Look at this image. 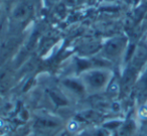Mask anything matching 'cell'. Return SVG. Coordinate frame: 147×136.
<instances>
[{
    "mask_svg": "<svg viewBox=\"0 0 147 136\" xmlns=\"http://www.w3.org/2000/svg\"><path fill=\"white\" fill-rule=\"evenodd\" d=\"M122 123H123V120H110V121H107L106 123L103 124L102 127L110 132H115L120 127V125Z\"/></svg>",
    "mask_w": 147,
    "mask_h": 136,
    "instance_id": "cell-6",
    "label": "cell"
},
{
    "mask_svg": "<svg viewBox=\"0 0 147 136\" xmlns=\"http://www.w3.org/2000/svg\"><path fill=\"white\" fill-rule=\"evenodd\" d=\"M136 132V123L134 120L129 119L123 121L120 127L114 132L115 136H133Z\"/></svg>",
    "mask_w": 147,
    "mask_h": 136,
    "instance_id": "cell-5",
    "label": "cell"
},
{
    "mask_svg": "<svg viewBox=\"0 0 147 136\" xmlns=\"http://www.w3.org/2000/svg\"><path fill=\"white\" fill-rule=\"evenodd\" d=\"M63 85L65 89H67L69 92H71L73 94H76V95H82L87 91L86 87H85V85L83 84L82 80L80 78L79 79H76V78L65 79L63 81Z\"/></svg>",
    "mask_w": 147,
    "mask_h": 136,
    "instance_id": "cell-4",
    "label": "cell"
},
{
    "mask_svg": "<svg viewBox=\"0 0 147 136\" xmlns=\"http://www.w3.org/2000/svg\"><path fill=\"white\" fill-rule=\"evenodd\" d=\"M113 73L108 68H91L80 74V79L89 92H100L110 84Z\"/></svg>",
    "mask_w": 147,
    "mask_h": 136,
    "instance_id": "cell-1",
    "label": "cell"
},
{
    "mask_svg": "<svg viewBox=\"0 0 147 136\" xmlns=\"http://www.w3.org/2000/svg\"><path fill=\"white\" fill-rule=\"evenodd\" d=\"M37 125H38L39 127H53V126L57 125V124H55V122L51 121V120H38Z\"/></svg>",
    "mask_w": 147,
    "mask_h": 136,
    "instance_id": "cell-7",
    "label": "cell"
},
{
    "mask_svg": "<svg viewBox=\"0 0 147 136\" xmlns=\"http://www.w3.org/2000/svg\"><path fill=\"white\" fill-rule=\"evenodd\" d=\"M147 63V45L140 43L137 45L135 49L134 55L132 59L129 62V66L131 69L135 70L136 72H139Z\"/></svg>",
    "mask_w": 147,
    "mask_h": 136,
    "instance_id": "cell-3",
    "label": "cell"
},
{
    "mask_svg": "<svg viewBox=\"0 0 147 136\" xmlns=\"http://www.w3.org/2000/svg\"><path fill=\"white\" fill-rule=\"evenodd\" d=\"M128 39L127 37L120 35L110 39L103 47V53L105 59L115 61L125 55L128 47Z\"/></svg>",
    "mask_w": 147,
    "mask_h": 136,
    "instance_id": "cell-2",
    "label": "cell"
},
{
    "mask_svg": "<svg viewBox=\"0 0 147 136\" xmlns=\"http://www.w3.org/2000/svg\"><path fill=\"white\" fill-rule=\"evenodd\" d=\"M51 98H53V101H55V104H57V105H65V104H67V101H65V99H63V98L59 97L57 94H51Z\"/></svg>",
    "mask_w": 147,
    "mask_h": 136,
    "instance_id": "cell-8",
    "label": "cell"
}]
</instances>
